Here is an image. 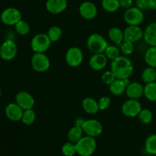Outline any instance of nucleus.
<instances>
[{"instance_id": "nucleus-1", "label": "nucleus", "mask_w": 156, "mask_h": 156, "mask_svg": "<svg viewBox=\"0 0 156 156\" xmlns=\"http://www.w3.org/2000/svg\"><path fill=\"white\" fill-rule=\"evenodd\" d=\"M111 70L119 79H129L133 72V66L130 59L126 56H120L112 60Z\"/></svg>"}, {"instance_id": "nucleus-2", "label": "nucleus", "mask_w": 156, "mask_h": 156, "mask_svg": "<svg viewBox=\"0 0 156 156\" xmlns=\"http://www.w3.org/2000/svg\"><path fill=\"white\" fill-rule=\"evenodd\" d=\"M77 154L80 156H91L93 155L97 148V142L94 137L85 136L76 143Z\"/></svg>"}, {"instance_id": "nucleus-3", "label": "nucleus", "mask_w": 156, "mask_h": 156, "mask_svg": "<svg viewBox=\"0 0 156 156\" xmlns=\"http://www.w3.org/2000/svg\"><path fill=\"white\" fill-rule=\"evenodd\" d=\"M108 46L105 38L99 34H92L87 41V47L93 53H104Z\"/></svg>"}, {"instance_id": "nucleus-4", "label": "nucleus", "mask_w": 156, "mask_h": 156, "mask_svg": "<svg viewBox=\"0 0 156 156\" xmlns=\"http://www.w3.org/2000/svg\"><path fill=\"white\" fill-rule=\"evenodd\" d=\"M51 43L47 34H37L31 39L30 47L34 53H45L49 50Z\"/></svg>"}, {"instance_id": "nucleus-5", "label": "nucleus", "mask_w": 156, "mask_h": 156, "mask_svg": "<svg viewBox=\"0 0 156 156\" xmlns=\"http://www.w3.org/2000/svg\"><path fill=\"white\" fill-rule=\"evenodd\" d=\"M30 64L34 71L44 73L50 68V61L44 53H35L30 59Z\"/></svg>"}, {"instance_id": "nucleus-6", "label": "nucleus", "mask_w": 156, "mask_h": 156, "mask_svg": "<svg viewBox=\"0 0 156 156\" xmlns=\"http://www.w3.org/2000/svg\"><path fill=\"white\" fill-rule=\"evenodd\" d=\"M124 21L128 25L139 26L144 19V14L143 11L136 6L126 9L123 15Z\"/></svg>"}, {"instance_id": "nucleus-7", "label": "nucleus", "mask_w": 156, "mask_h": 156, "mask_svg": "<svg viewBox=\"0 0 156 156\" xmlns=\"http://www.w3.org/2000/svg\"><path fill=\"white\" fill-rule=\"evenodd\" d=\"M21 20V13L16 8H7L4 9L1 14V21L5 25H15Z\"/></svg>"}, {"instance_id": "nucleus-8", "label": "nucleus", "mask_w": 156, "mask_h": 156, "mask_svg": "<svg viewBox=\"0 0 156 156\" xmlns=\"http://www.w3.org/2000/svg\"><path fill=\"white\" fill-rule=\"evenodd\" d=\"M18 53V47L12 40H6L0 46V57L5 61H11Z\"/></svg>"}, {"instance_id": "nucleus-9", "label": "nucleus", "mask_w": 156, "mask_h": 156, "mask_svg": "<svg viewBox=\"0 0 156 156\" xmlns=\"http://www.w3.org/2000/svg\"><path fill=\"white\" fill-rule=\"evenodd\" d=\"M83 132L87 136L92 137H97L100 136L103 132V126L101 123L95 119L85 120L82 126Z\"/></svg>"}, {"instance_id": "nucleus-10", "label": "nucleus", "mask_w": 156, "mask_h": 156, "mask_svg": "<svg viewBox=\"0 0 156 156\" xmlns=\"http://www.w3.org/2000/svg\"><path fill=\"white\" fill-rule=\"evenodd\" d=\"M142 105L138 100L129 99L126 101L121 107V111L124 116L127 117H138L142 111Z\"/></svg>"}, {"instance_id": "nucleus-11", "label": "nucleus", "mask_w": 156, "mask_h": 156, "mask_svg": "<svg viewBox=\"0 0 156 156\" xmlns=\"http://www.w3.org/2000/svg\"><path fill=\"white\" fill-rule=\"evenodd\" d=\"M83 60V53L82 50L76 47H70L66 53V62L69 66L78 67Z\"/></svg>"}, {"instance_id": "nucleus-12", "label": "nucleus", "mask_w": 156, "mask_h": 156, "mask_svg": "<svg viewBox=\"0 0 156 156\" xmlns=\"http://www.w3.org/2000/svg\"><path fill=\"white\" fill-rule=\"evenodd\" d=\"M15 103L18 104L24 111L33 109L35 105V101L31 94L27 91H21L17 93L15 96Z\"/></svg>"}, {"instance_id": "nucleus-13", "label": "nucleus", "mask_w": 156, "mask_h": 156, "mask_svg": "<svg viewBox=\"0 0 156 156\" xmlns=\"http://www.w3.org/2000/svg\"><path fill=\"white\" fill-rule=\"evenodd\" d=\"M124 41L136 43L143 38V30L140 26L129 25L123 30Z\"/></svg>"}, {"instance_id": "nucleus-14", "label": "nucleus", "mask_w": 156, "mask_h": 156, "mask_svg": "<svg viewBox=\"0 0 156 156\" xmlns=\"http://www.w3.org/2000/svg\"><path fill=\"white\" fill-rule=\"evenodd\" d=\"M79 13L83 18L86 20H91L97 15L98 9L95 4L92 2L85 1L79 6Z\"/></svg>"}, {"instance_id": "nucleus-15", "label": "nucleus", "mask_w": 156, "mask_h": 156, "mask_svg": "<svg viewBox=\"0 0 156 156\" xmlns=\"http://www.w3.org/2000/svg\"><path fill=\"white\" fill-rule=\"evenodd\" d=\"M24 110L16 103H11L6 106L5 114L11 121L18 122L21 120Z\"/></svg>"}, {"instance_id": "nucleus-16", "label": "nucleus", "mask_w": 156, "mask_h": 156, "mask_svg": "<svg viewBox=\"0 0 156 156\" xmlns=\"http://www.w3.org/2000/svg\"><path fill=\"white\" fill-rule=\"evenodd\" d=\"M108 59L105 53H94L89 59V66L94 71H100L106 67Z\"/></svg>"}, {"instance_id": "nucleus-17", "label": "nucleus", "mask_w": 156, "mask_h": 156, "mask_svg": "<svg viewBox=\"0 0 156 156\" xmlns=\"http://www.w3.org/2000/svg\"><path fill=\"white\" fill-rule=\"evenodd\" d=\"M130 83L129 79H116L109 85L110 91L114 96H120L126 91V87Z\"/></svg>"}, {"instance_id": "nucleus-18", "label": "nucleus", "mask_w": 156, "mask_h": 156, "mask_svg": "<svg viewBox=\"0 0 156 156\" xmlns=\"http://www.w3.org/2000/svg\"><path fill=\"white\" fill-rule=\"evenodd\" d=\"M67 8V0H47L46 9L53 15L62 13Z\"/></svg>"}, {"instance_id": "nucleus-19", "label": "nucleus", "mask_w": 156, "mask_h": 156, "mask_svg": "<svg viewBox=\"0 0 156 156\" xmlns=\"http://www.w3.org/2000/svg\"><path fill=\"white\" fill-rule=\"evenodd\" d=\"M126 96L129 99H136L138 100L139 98L143 95L144 93V87L140 84V82H130L126 89Z\"/></svg>"}, {"instance_id": "nucleus-20", "label": "nucleus", "mask_w": 156, "mask_h": 156, "mask_svg": "<svg viewBox=\"0 0 156 156\" xmlns=\"http://www.w3.org/2000/svg\"><path fill=\"white\" fill-rule=\"evenodd\" d=\"M143 39L151 47H156V22H152L143 31Z\"/></svg>"}, {"instance_id": "nucleus-21", "label": "nucleus", "mask_w": 156, "mask_h": 156, "mask_svg": "<svg viewBox=\"0 0 156 156\" xmlns=\"http://www.w3.org/2000/svg\"><path fill=\"white\" fill-rule=\"evenodd\" d=\"M82 105L84 111L88 114H97L100 111L98 106V102L95 99L92 98H85L82 101Z\"/></svg>"}, {"instance_id": "nucleus-22", "label": "nucleus", "mask_w": 156, "mask_h": 156, "mask_svg": "<svg viewBox=\"0 0 156 156\" xmlns=\"http://www.w3.org/2000/svg\"><path fill=\"white\" fill-rule=\"evenodd\" d=\"M108 36H109L111 41L114 42L116 45L119 46V47L124 41L123 31L121 30V29H120L119 27H111L109 30V31H108Z\"/></svg>"}, {"instance_id": "nucleus-23", "label": "nucleus", "mask_w": 156, "mask_h": 156, "mask_svg": "<svg viewBox=\"0 0 156 156\" xmlns=\"http://www.w3.org/2000/svg\"><path fill=\"white\" fill-rule=\"evenodd\" d=\"M83 129H82V126H76L71 128L69 130L68 134H67V137H68L69 141L71 143H76L79 140H81L82 136H83Z\"/></svg>"}, {"instance_id": "nucleus-24", "label": "nucleus", "mask_w": 156, "mask_h": 156, "mask_svg": "<svg viewBox=\"0 0 156 156\" xmlns=\"http://www.w3.org/2000/svg\"><path fill=\"white\" fill-rule=\"evenodd\" d=\"M142 79L146 84L152 83L156 81L155 68L149 66L145 69L142 73Z\"/></svg>"}, {"instance_id": "nucleus-25", "label": "nucleus", "mask_w": 156, "mask_h": 156, "mask_svg": "<svg viewBox=\"0 0 156 156\" xmlns=\"http://www.w3.org/2000/svg\"><path fill=\"white\" fill-rule=\"evenodd\" d=\"M143 95L146 97L147 100L150 101H156V82H152V83L146 84L144 87V93Z\"/></svg>"}, {"instance_id": "nucleus-26", "label": "nucleus", "mask_w": 156, "mask_h": 156, "mask_svg": "<svg viewBox=\"0 0 156 156\" xmlns=\"http://www.w3.org/2000/svg\"><path fill=\"white\" fill-rule=\"evenodd\" d=\"M144 59L149 66L156 68V47H150L146 50Z\"/></svg>"}, {"instance_id": "nucleus-27", "label": "nucleus", "mask_w": 156, "mask_h": 156, "mask_svg": "<svg viewBox=\"0 0 156 156\" xmlns=\"http://www.w3.org/2000/svg\"><path fill=\"white\" fill-rule=\"evenodd\" d=\"M102 8L108 12H115L120 8V0H102Z\"/></svg>"}, {"instance_id": "nucleus-28", "label": "nucleus", "mask_w": 156, "mask_h": 156, "mask_svg": "<svg viewBox=\"0 0 156 156\" xmlns=\"http://www.w3.org/2000/svg\"><path fill=\"white\" fill-rule=\"evenodd\" d=\"M145 149L150 155H156V134H152L146 139Z\"/></svg>"}, {"instance_id": "nucleus-29", "label": "nucleus", "mask_w": 156, "mask_h": 156, "mask_svg": "<svg viewBox=\"0 0 156 156\" xmlns=\"http://www.w3.org/2000/svg\"><path fill=\"white\" fill-rule=\"evenodd\" d=\"M36 120V113L33 109L25 110L23 113L21 121L24 124L29 126V125L33 124Z\"/></svg>"}, {"instance_id": "nucleus-30", "label": "nucleus", "mask_w": 156, "mask_h": 156, "mask_svg": "<svg viewBox=\"0 0 156 156\" xmlns=\"http://www.w3.org/2000/svg\"><path fill=\"white\" fill-rule=\"evenodd\" d=\"M15 31L19 35H21V36H25V35L28 34L30 30V25H29L28 23L22 19L15 24Z\"/></svg>"}, {"instance_id": "nucleus-31", "label": "nucleus", "mask_w": 156, "mask_h": 156, "mask_svg": "<svg viewBox=\"0 0 156 156\" xmlns=\"http://www.w3.org/2000/svg\"><path fill=\"white\" fill-rule=\"evenodd\" d=\"M62 30L58 26H52L47 32V35L52 42H56L59 41L62 37Z\"/></svg>"}, {"instance_id": "nucleus-32", "label": "nucleus", "mask_w": 156, "mask_h": 156, "mask_svg": "<svg viewBox=\"0 0 156 156\" xmlns=\"http://www.w3.org/2000/svg\"><path fill=\"white\" fill-rule=\"evenodd\" d=\"M62 152L64 156H74L77 154L76 143L68 142L66 143L62 147Z\"/></svg>"}, {"instance_id": "nucleus-33", "label": "nucleus", "mask_w": 156, "mask_h": 156, "mask_svg": "<svg viewBox=\"0 0 156 156\" xmlns=\"http://www.w3.org/2000/svg\"><path fill=\"white\" fill-rule=\"evenodd\" d=\"M120 50L117 47L114 45H108L105 51V54L108 57V59L114 60L116 58L120 56Z\"/></svg>"}, {"instance_id": "nucleus-34", "label": "nucleus", "mask_w": 156, "mask_h": 156, "mask_svg": "<svg viewBox=\"0 0 156 156\" xmlns=\"http://www.w3.org/2000/svg\"><path fill=\"white\" fill-rule=\"evenodd\" d=\"M139 120L142 123H144V124H149L152 122V113L150 110L149 109H142V111H140V113L138 115Z\"/></svg>"}, {"instance_id": "nucleus-35", "label": "nucleus", "mask_w": 156, "mask_h": 156, "mask_svg": "<svg viewBox=\"0 0 156 156\" xmlns=\"http://www.w3.org/2000/svg\"><path fill=\"white\" fill-rule=\"evenodd\" d=\"M120 47L122 53L126 56L131 55L134 51V44L129 41H124Z\"/></svg>"}, {"instance_id": "nucleus-36", "label": "nucleus", "mask_w": 156, "mask_h": 156, "mask_svg": "<svg viewBox=\"0 0 156 156\" xmlns=\"http://www.w3.org/2000/svg\"><path fill=\"white\" fill-rule=\"evenodd\" d=\"M117 78L115 77L112 71H106L102 74L101 76V81L104 84L107 85H110L113 82H114Z\"/></svg>"}, {"instance_id": "nucleus-37", "label": "nucleus", "mask_w": 156, "mask_h": 156, "mask_svg": "<svg viewBox=\"0 0 156 156\" xmlns=\"http://www.w3.org/2000/svg\"><path fill=\"white\" fill-rule=\"evenodd\" d=\"M98 106L100 111H105L111 106V100L108 96H103L98 100Z\"/></svg>"}, {"instance_id": "nucleus-38", "label": "nucleus", "mask_w": 156, "mask_h": 156, "mask_svg": "<svg viewBox=\"0 0 156 156\" xmlns=\"http://www.w3.org/2000/svg\"><path fill=\"white\" fill-rule=\"evenodd\" d=\"M136 6L142 11L146 10L149 9V0H136Z\"/></svg>"}, {"instance_id": "nucleus-39", "label": "nucleus", "mask_w": 156, "mask_h": 156, "mask_svg": "<svg viewBox=\"0 0 156 156\" xmlns=\"http://www.w3.org/2000/svg\"><path fill=\"white\" fill-rule=\"evenodd\" d=\"M133 0H120V7L124 9H128L129 8L133 7Z\"/></svg>"}, {"instance_id": "nucleus-40", "label": "nucleus", "mask_w": 156, "mask_h": 156, "mask_svg": "<svg viewBox=\"0 0 156 156\" xmlns=\"http://www.w3.org/2000/svg\"><path fill=\"white\" fill-rule=\"evenodd\" d=\"M149 9L156 10V0H149Z\"/></svg>"}, {"instance_id": "nucleus-41", "label": "nucleus", "mask_w": 156, "mask_h": 156, "mask_svg": "<svg viewBox=\"0 0 156 156\" xmlns=\"http://www.w3.org/2000/svg\"><path fill=\"white\" fill-rule=\"evenodd\" d=\"M84 121H85V120L82 118H77L76 120V126H82V124H83Z\"/></svg>"}, {"instance_id": "nucleus-42", "label": "nucleus", "mask_w": 156, "mask_h": 156, "mask_svg": "<svg viewBox=\"0 0 156 156\" xmlns=\"http://www.w3.org/2000/svg\"><path fill=\"white\" fill-rule=\"evenodd\" d=\"M2 95V91H1V89H0V97H1Z\"/></svg>"}, {"instance_id": "nucleus-43", "label": "nucleus", "mask_w": 156, "mask_h": 156, "mask_svg": "<svg viewBox=\"0 0 156 156\" xmlns=\"http://www.w3.org/2000/svg\"><path fill=\"white\" fill-rule=\"evenodd\" d=\"M0 46H1V41H0Z\"/></svg>"}]
</instances>
